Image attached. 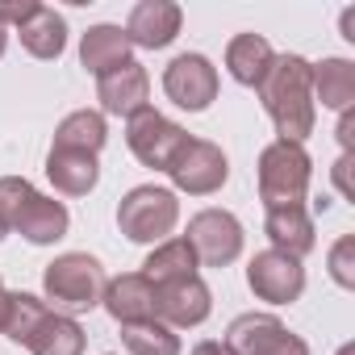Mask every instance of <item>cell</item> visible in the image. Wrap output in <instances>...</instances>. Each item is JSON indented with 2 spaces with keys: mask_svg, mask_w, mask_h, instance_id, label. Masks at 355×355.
<instances>
[{
  "mask_svg": "<svg viewBox=\"0 0 355 355\" xmlns=\"http://www.w3.org/2000/svg\"><path fill=\"white\" fill-rule=\"evenodd\" d=\"M255 92H259L263 113L272 117L276 134L284 142H301L305 146V138L313 134V121H318L309 59H301V55H276L272 71L263 76V84Z\"/></svg>",
  "mask_w": 355,
  "mask_h": 355,
  "instance_id": "cell-1",
  "label": "cell"
},
{
  "mask_svg": "<svg viewBox=\"0 0 355 355\" xmlns=\"http://www.w3.org/2000/svg\"><path fill=\"white\" fill-rule=\"evenodd\" d=\"M0 334L30 347L34 355H84V343H88V334L76 318L55 313L34 293H9V318H5Z\"/></svg>",
  "mask_w": 355,
  "mask_h": 355,
  "instance_id": "cell-2",
  "label": "cell"
},
{
  "mask_svg": "<svg viewBox=\"0 0 355 355\" xmlns=\"http://www.w3.org/2000/svg\"><path fill=\"white\" fill-rule=\"evenodd\" d=\"M105 284H109V276H105L101 259L88 255V251H67V255L51 259L46 272H42L46 305L55 313H67V318L96 309L101 297H105Z\"/></svg>",
  "mask_w": 355,
  "mask_h": 355,
  "instance_id": "cell-3",
  "label": "cell"
},
{
  "mask_svg": "<svg viewBox=\"0 0 355 355\" xmlns=\"http://www.w3.org/2000/svg\"><path fill=\"white\" fill-rule=\"evenodd\" d=\"M309 180H313V159L301 142L276 138L259 150V201H263V209L305 205Z\"/></svg>",
  "mask_w": 355,
  "mask_h": 355,
  "instance_id": "cell-4",
  "label": "cell"
},
{
  "mask_svg": "<svg viewBox=\"0 0 355 355\" xmlns=\"http://www.w3.org/2000/svg\"><path fill=\"white\" fill-rule=\"evenodd\" d=\"M175 222H180V197L163 184H138L117 205V226L130 243L159 247L163 239H171Z\"/></svg>",
  "mask_w": 355,
  "mask_h": 355,
  "instance_id": "cell-5",
  "label": "cell"
},
{
  "mask_svg": "<svg viewBox=\"0 0 355 355\" xmlns=\"http://www.w3.org/2000/svg\"><path fill=\"white\" fill-rule=\"evenodd\" d=\"M167 175H171V184H175L171 193L214 197V193L230 180V159H226V150H222L218 142H209V138H193V134H189V142L180 146V155L171 159Z\"/></svg>",
  "mask_w": 355,
  "mask_h": 355,
  "instance_id": "cell-6",
  "label": "cell"
},
{
  "mask_svg": "<svg viewBox=\"0 0 355 355\" xmlns=\"http://www.w3.org/2000/svg\"><path fill=\"white\" fill-rule=\"evenodd\" d=\"M125 142L134 150V159L150 171H167L171 159L180 155V146L189 142V130L175 125L171 117H163L159 109H138L134 117H125Z\"/></svg>",
  "mask_w": 355,
  "mask_h": 355,
  "instance_id": "cell-7",
  "label": "cell"
},
{
  "mask_svg": "<svg viewBox=\"0 0 355 355\" xmlns=\"http://www.w3.org/2000/svg\"><path fill=\"white\" fill-rule=\"evenodd\" d=\"M184 239H189V247H193L201 268H230L243 255V243H247L243 222L230 209H201V214H193Z\"/></svg>",
  "mask_w": 355,
  "mask_h": 355,
  "instance_id": "cell-8",
  "label": "cell"
},
{
  "mask_svg": "<svg viewBox=\"0 0 355 355\" xmlns=\"http://www.w3.org/2000/svg\"><path fill=\"white\" fill-rule=\"evenodd\" d=\"M163 92L175 109H189V113H205L218 101V67L189 51V55H175L163 71Z\"/></svg>",
  "mask_w": 355,
  "mask_h": 355,
  "instance_id": "cell-9",
  "label": "cell"
},
{
  "mask_svg": "<svg viewBox=\"0 0 355 355\" xmlns=\"http://www.w3.org/2000/svg\"><path fill=\"white\" fill-rule=\"evenodd\" d=\"M247 284H251V293H255L259 301H268V305H293V301H301V293H305V268H301V259H293V255L268 247V251L251 255V263H247Z\"/></svg>",
  "mask_w": 355,
  "mask_h": 355,
  "instance_id": "cell-10",
  "label": "cell"
},
{
  "mask_svg": "<svg viewBox=\"0 0 355 355\" xmlns=\"http://www.w3.org/2000/svg\"><path fill=\"white\" fill-rule=\"evenodd\" d=\"M214 313V293L201 276H184L155 288V318L171 330H193Z\"/></svg>",
  "mask_w": 355,
  "mask_h": 355,
  "instance_id": "cell-11",
  "label": "cell"
},
{
  "mask_svg": "<svg viewBox=\"0 0 355 355\" xmlns=\"http://www.w3.org/2000/svg\"><path fill=\"white\" fill-rule=\"evenodd\" d=\"M180 26H184V9L175 0H138L125 21V38L138 51H163L180 38Z\"/></svg>",
  "mask_w": 355,
  "mask_h": 355,
  "instance_id": "cell-12",
  "label": "cell"
},
{
  "mask_svg": "<svg viewBox=\"0 0 355 355\" xmlns=\"http://www.w3.org/2000/svg\"><path fill=\"white\" fill-rule=\"evenodd\" d=\"M96 101H101V113L105 117H134L138 109H146L150 101V76L138 59L105 71L96 80Z\"/></svg>",
  "mask_w": 355,
  "mask_h": 355,
  "instance_id": "cell-13",
  "label": "cell"
},
{
  "mask_svg": "<svg viewBox=\"0 0 355 355\" xmlns=\"http://www.w3.org/2000/svg\"><path fill=\"white\" fill-rule=\"evenodd\" d=\"M105 313L117 322V326H138V322H155V284L142 276V272H125V276H113L105 284V297H101Z\"/></svg>",
  "mask_w": 355,
  "mask_h": 355,
  "instance_id": "cell-14",
  "label": "cell"
},
{
  "mask_svg": "<svg viewBox=\"0 0 355 355\" xmlns=\"http://www.w3.org/2000/svg\"><path fill=\"white\" fill-rule=\"evenodd\" d=\"M263 234L272 239V251H284L293 259H305L318 247L309 205H276V209H268L263 214Z\"/></svg>",
  "mask_w": 355,
  "mask_h": 355,
  "instance_id": "cell-15",
  "label": "cell"
},
{
  "mask_svg": "<svg viewBox=\"0 0 355 355\" xmlns=\"http://www.w3.org/2000/svg\"><path fill=\"white\" fill-rule=\"evenodd\" d=\"M46 180L55 184V193L63 197H88L101 180V163L88 150H67V146H51L46 155Z\"/></svg>",
  "mask_w": 355,
  "mask_h": 355,
  "instance_id": "cell-16",
  "label": "cell"
},
{
  "mask_svg": "<svg viewBox=\"0 0 355 355\" xmlns=\"http://www.w3.org/2000/svg\"><path fill=\"white\" fill-rule=\"evenodd\" d=\"M67 226H71L67 205L55 201V197H42L38 189L30 193L26 209H21L17 222H13V230H17L26 243H34V247H51V243H59V239L67 234Z\"/></svg>",
  "mask_w": 355,
  "mask_h": 355,
  "instance_id": "cell-17",
  "label": "cell"
},
{
  "mask_svg": "<svg viewBox=\"0 0 355 355\" xmlns=\"http://www.w3.org/2000/svg\"><path fill=\"white\" fill-rule=\"evenodd\" d=\"M130 59H134V46H130V38H125L121 26L101 21V26H88V34L80 38V63H84L96 80H101L105 71L130 63Z\"/></svg>",
  "mask_w": 355,
  "mask_h": 355,
  "instance_id": "cell-18",
  "label": "cell"
},
{
  "mask_svg": "<svg viewBox=\"0 0 355 355\" xmlns=\"http://www.w3.org/2000/svg\"><path fill=\"white\" fill-rule=\"evenodd\" d=\"M272 63H276V51L263 34H234L226 46V71L243 88H259L263 76L272 71Z\"/></svg>",
  "mask_w": 355,
  "mask_h": 355,
  "instance_id": "cell-19",
  "label": "cell"
},
{
  "mask_svg": "<svg viewBox=\"0 0 355 355\" xmlns=\"http://www.w3.org/2000/svg\"><path fill=\"white\" fill-rule=\"evenodd\" d=\"M313 71V105L322 101V109L330 113H343V109H355V63L351 59H322V63H309Z\"/></svg>",
  "mask_w": 355,
  "mask_h": 355,
  "instance_id": "cell-20",
  "label": "cell"
},
{
  "mask_svg": "<svg viewBox=\"0 0 355 355\" xmlns=\"http://www.w3.org/2000/svg\"><path fill=\"white\" fill-rule=\"evenodd\" d=\"M288 326L276 318V313H239L234 322H230V330H226V347H230V355H268V347L284 334Z\"/></svg>",
  "mask_w": 355,
  "mask_h": 355,
  "instance_id": "cell-21",
  "label": "cell"
},
{
  "mask_svg": "<svg viewBox=\"0 0 355 355\" xmlns=\"http://www.w3.org/2000/svg\"><path fill=\"white\" fill-rule=\"evenodd\" d=\"M197 255L189 247V239H163L159 247H150V255L142 259V276L159 288V284H171V280H184V276H197Z\"/></svg>",
  "mask_w": 355,
  "mask_h": 355,
  "instance_id": "cell-22",
  "label": "cell"
},
{
  "mask_svg": "<svg viewBox=\"0 0 355 355\" xmlns=\"http://www.w3.org/2000/svg\"><path fill=\"white\" fill-rule=\"evenodd\" d=\"M17 38H21V46H26L34 59L51 63V59H59V55L67 51V21H63V13H55L51 5H42L38 17L17 30Z\"/></svg>",
  "mask_w": 355,
  "mask_h": 355,
  "instance_id": "cell-23",
  "label": "cell"
},
{
  "mask_svg": "<svg viewBox=\"0 0 355 355\" xmlns=\"http://www.w3.org/2000/svg\"><path fill=\"white\" fill-rule=\"evenodd\" d=\"M105 142H109V125H105V113L101 109H76V113H67L55 125V146L101 155Z\"/></svg>",
  "mask_w": 355,
  "mask_h": 355,
  "instance_id": "cell-24",
  "label": "cell"
},
{
  "mask_svg": "<svg viewBox=\"0 0 355 355\" xmlns=\"http://www.w3.org/2000/svg\"><path fill=\"white\" fill-rule=\"evenodd\" d=\"M121 343L130 355H180V334L171 326L155 322H138V326H121Z\"/></svg>",
  "mask_w": 355,
  "mask_h": 355,
  "instance_id": "cell-25",
  "label": "cell"
},
{
  "mask_svg": "<svg viewBox=\"0 0 355 355\" xmlns=\"http://www.w3.org/2000/svg\"><path fill=\"white\" fill-rule=\"evenodd\" d=\"M326 268H330V280L338 288H355V234H343L330 255H326Z\"/></svg>",
  "mask_w": 355,
  "mask_h": 355,
  "instance_id": "cell-26",
  "label": "cell"
},
{
  "mask_svg": "<svg viewBox=\"0 0 355 355\" xmlns=\"http://www.w3.org/2000/svg\"><path fill=\"white\" fill-rule=\"evenodd\" d=\"M38 9H42V0H0V26H13V30H21L26 21H34L38 17Z\"/></svg>",
  "mask_w": 355,
  "mask_h": 355,
  "instance_id": "cell-27",
  "label": "cell"
},
{
  "mask_svg": "<svg viewBox=\"0 0 355 355\" xmlns=\"http://www.w3.org/2000/svg\"><path fill=\"white\" fill-rule=\"evenodd\" d=\"M351 167H355V155H338V163H334V189H338L347 201H355V180H351Z\"/></svg>",
  "mask_w": 355,
  "mask_h": 355,
  "instance_id": "cell-28",
  "label": "cell"
},
{
  "mask_svg": "<svg viewBox=\"0 0 355 355\" xmlns=\"http://www.w3.org/2000/svg\"><path fill=\"white\" fill-rule=\"evenodd\" d=\"M268 355H309V343L301 338V334H293V330H284L272 347H268Z\"/></svg>",
  "mask_w": 355,
  "mask_h": 355,
  "instance_id": "cell-29",
  "label": "cell"
},
{
  "mask_svg": "<svg viewBox=\"0 0 355 355\" xmlns=\"http://www.w3.org/2000/svg\"><path fill=\"white\" fill-rule=\"evenodd\" d=\"M338 146H343V155H355V109L338 113Z\"/></svg>",
  "mask_w": 355,
  "mask_h": 355,
  "instance_id": "cell-30",
  "label": "cell"
},
{
  "mask_svg": "<svg viewBox=\"0 0 355 355\" xmlns=\"http://www.w3.org/2000/svg\"><path fill=\"white\" fill-rule=\"evenodd\" d=\"M193 355H230V347H226L222 338H205V343L193 347Z\"/></svg>",
  "mask_w": 355,
  "mask_h": 355,
  "instance_id": "cell-31",
  "label": "cell"
},
{
  "mask_svg": "<svg viewBox=\"0 0 355 355\" xmlns=\"http://www.w3.org/2000/svg\"><path fill=\"white\" fill-rule=\"evenodd\" d=\"M343 38L355 42V9H343Z\"/></svg>",
  "mask_w": 355,
  "mask_h": 355,
  "instance_id": "cell-32",
  "label": "cell"
},
{
  "mask_svg": "<svg viewBox=\"0 0 355 355\" xmlns=\"http://www.w3.org/2000/svg\"><path fill=\"white\" fill-rule=\"evenodd\" d=\"M5 318H9V288L0 280V330H5Z\"/></svg>",
  "mask_w": 355,
  "mask_h": 355,
  "instance_id": "cell-33",
  "label": "cell"
},
{
  "mask_svg": "<svg viewBox=\"0 0 355 355\" xmlns=\"http://www.w3.org/2000/svg\"><path fill=\"white\" fill-rule=\"evenodd\" d=\"M5 46H9V30L0 26V59H5Z\"/></svg>",
  "mask_w": 355,
  "mask_h": 355,
  "instance_id": "cell-34",
  "label": "cell"
},
{
  "mask_svg": "<svg viewBox=\"0 0 355 355\" xmlns=\"http://www.w3.org/2000/svg\"><path fill=\"white\" fill-rule=\"evenodd\" d=\"M338 355H355V347H351V343H347V347H343V351H338Z\"/></svg>",
  "mask_w": 355,
  "mask_h": 355,
  "instance_id": "cell-35",
  "label": "cell"
},
{
  "mask_svg": "<svg viewBox=\"0 0 355 355\" xmlns=\"http://www.w3.org/2000/svg\"><path fill=\"white\" fill-rule=\"evenodd\" d=\"M5 234H9V230H5V222H0V243H5Z\"/></svg>",
  "mask_w": 355,
  "mask_h": 355,
  "instance_id": "cell-36",
  "label": "cell"
}]
</instances>
